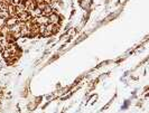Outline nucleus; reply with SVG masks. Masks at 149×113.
<instances>
[{
    "mask_svg": "<svg viewBox=\"0 0 149 113\" xmlns=\"http://www.w3.org/2000/svg\"><path fill=\"white\" fill-rule=\"evenodd\" d=\"M48 20H49V24H52V25H61L62 18H61V16L54 10V12H53L52 15L48 16Z\"/></svg>",
    "mask_w": 149,
    "mask_h": 113,
    "instance_id": "1",
    "label": "nucleus"
},
{
    "mask_svg": "<svg viewBox=\"0 0 149 113\" xmlns=\"http://www.w3.org/2000/svg\"><path fill=\"white\" fill-rule=\"evenodd\" d=\"M35 23L38 25H47V24H49V20H48V17L39 15L37 17H35Z\"/></svg>",
    "mask_w": 149,
    "mask_h": 113,
    "instance_id": "2",
    "label": "nucleus"
},
{
    "mask_svg": "<svg viewBox=\"0 0 149 113\" xmlns=\"http://www.w3.org/2000/svg\"><path fill=\"white\" fill-rule=\"evenodd\" d=\"M18 23V17L16 16V17H9L6 19V26L9 27V28H11V27H14L15 25H17Z\"/></svg>",
    "mask_w": 149,
    "mask_h": 113,
    "instance_id": "3",
    "label": "nucleus"
},
{
    "mask_svg": "<svg viewBox=\"0 0 149 113\" xmlns=\"http://www.w3.org/2000/svg\"><path fill=\"white\" fill-rule=\"evenodd\" d=\"M54 12V9H53V7H52V5H47L46 6V8H45L44 10L42 11V15L43 16H46V17H48V16H51Z\"/></svg>",
    "mask_w": 149,
    "mask_h": 113,
    "instance_id": "4",
    "label": "nucleus"
},
{
    "mask_svg": "<svg viewBox=\"0 0 149 113\" xmlns=\"http://www.w3.org/2000/svg\"><path fill=\"white\" fill-rule=\"evenodd\" d=\"M7 12L9 17H16V8L15 6H13V5H8L7 6Z\"/></svg>",
    "mask_w": 149,
    "mask_h": 113,
    "instance_id": "5",
    "label": "nucleus"
},
{
    "mask_svg": "<svg viewBox=\"0 0 149 113\" xmlns=\"http://www.w3.org/2000/svg\"><path fill=\"white\" fill-rule=\"evenodd\" d=\"M20 35H22V37H29L30 29L25 27V25H24L22 27H20Z\"/></svg>",
    "mask_w": 149,
    "mask_h": 113,
    "instance_id": "6",
    "label": "nucleus"
},
{
    "mask_svg": "<svg viewBox=\"0 0 149 113\" xmlns=\"http://www.w3.org/2000/svg\"><path fill=\"white\" fill-rule=\"evenodd\" d=\"M16 15L19 16L22 12H24V11H26V9H25V6L22 5V3H19L18 6H16Z\"/></svg>",
    "mask_w": 149,
    "mask_h": 113,
    "instance_id": "7",
    "label": "nucleus"
},
{
    "mask_svg": "<svg viewBox=\"0 0 149 113\" xmlns=\"http://www.w3.org/2000/svg\"><path fill=\"white\" fill-rule=\"evenodd\" d=\"M16 60H17V57H16V56H14V55H11L10 57L6 58V63H7L8 65H13Z\"/></svg>",
    "mask_w": 149,
    "mask_h": 113,
    "instance_id": "8",
    "label": "nucleus"
},
{
    "mask_svg": "<svg viewBox=\"0 0 149 113\" xmlns=\"http://www.w3.org/2000/svg\"><path fill=\"white\" fill-rule=\"evenodd\" d=\"M1 53H2V57H3L5 60H6V58H8V57H10V56H11V54H10V52H9L8 49H3V51H2Z\"/></svg>",
    "mask_w": 149,
    "mask_h": 113,
    "instance_id": "9",
    "label": "nucleus"
},
{
    "mask_svg": "<svg viewBox=\"0 0 149 113\" xmlns=\"http://www.w3.org/2000/svg\"><path fill=\"white\" fill-rule=\"evenodd\" d=\"M46 25H39V36H43V34L45 33L46 30Z\"/></svg>",
    "mask_w": 149,
    "mask_h": 113,
    "instance_id": "10",
    "label": "nucleus"
},
{
    "mask_svg": "<svg viewBox=\"0 0 149 113\" xmlns=\"http://www.w3.org/2000/svg\"><path fill=\"white\" fill-rule=\"evenodd\" d=\"M5 26H6V18L0 17V29H2Z\"/></svg>",
    "mask_w": 149,
    "mask_h": 113,
    "instance_id": "11",
    "label": "nucleus"
},
{
    "mask_svg": "<svg viewBox=\"0 0 149 113\" xmlns=\"http://www.w3.org/2000/svg\"><path fill=\"white\" fill-rule=\"evenodd\" d=\"M81 6H82L84 9H89V3H88L86 1H83L82 3H81Z\"/></svg>",
    "mask_w": 149,
    "mask_h": 113,
    "instance_id": "12",
    "label": "nucleus"
},
{
    "mask_svg": "<svg viewBox=\"0 0 149 113\" xmlns=\"http://www.w3.org/2000/svg\"><path fill=\"white\" fill-rule=\"evenodd\" d=\"M19 3H20V0H13V2H11V5H13V6H18V5H19Z\"/></svg>",
    "mask_w": 149,
    "mask_h": 113,
    "instance_id": "13",
    "label": "nucleus"
},
{
    "mask_svg": "<svg viewBox=\"0 0 149 113\" xmlns=\"http://www.w3.org/2000/svg\"><path fill=\"white\" fill-rule=\"evenodd\" d=\"M1 1H3L7 5H11V2H13V0H1Z\"/></svg>",
    "mask_w": 149,
    "mask_h": 113,
    "instance_id": "14",
    "label": "nucleus"
},
{
    "mask_svg": "<svg viewBox=\"0 0 149 113\" xmlns=\"http://www.w3.org/2000/svg\"><path fill=\"white\" fill-rule=\"evenodd\" d=\"M33 1H34L36 5H39V3H42V2H43V0H33Z\"/></svg>",
    "mask_w": 149,
    "mask_h": 113,
    "instance_id": "15",
    "label": "nucleus"
},
{
    "mask_svg": "<svg viewBox=\"0 0 149 113\" xmlns=\"http://www.w3.org/2000/svg\"><path fill=\"white\" fill-rule=\"evenodd\" d=\"M44 2H46V3H49L51 5V2H52V0H43Z\"/></svg>",
    "mask_w": 149,
    "mask_h": 113,
    "instance_id": "16",
    "label": "nucleus"
},
{
    "mask_svg": "<svg viewBox=\"0 0 149 113\" xmlns=\"http://www.w3.org/2000/svg\"><path fill=\"white\" fill-rule=\"evenodd\" d=\"M2 51H3V47H2V46L0 45V53H1V52H2Z\"/></svg>",
    "mask_w": 149,
    "mask_h": 113,
    "instance_id": "17",
    "label": "nucleus"
}]
</instances>
